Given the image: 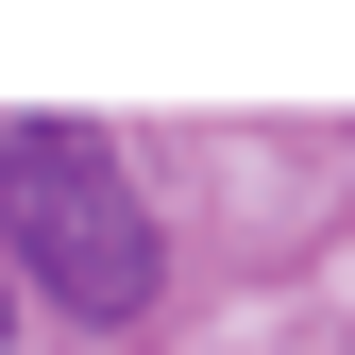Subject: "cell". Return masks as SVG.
Listing matches in <instances>:
<instances>
[{
  "instance_id": "cell-1",
  "label": "cell",
  "mask_w": 355,
  "mask_h": 355,
  "mask_svg": "<svg viewBox=\"0 0 355 355\" xmlns=\"http://www.w3.org/2000/svg\"><path fill=\"white\" fill-rule=\"evenodd\" d=\"M0 254H17L68 322H136L169 288V237H153L136 169L85 136V119H0Z\"/></svg>"
}]
</instances>
